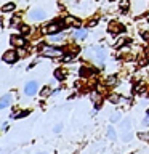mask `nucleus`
<instances>
[{"mask_svg":"<svg viewBox=\"0 0 149 154\" xmlns=\"http://www.w3.org/2000/svg\"><path fill=\"white\" fill-rule=\"evenodd\" d=\"M87 55L93 58L98 66H103L104 58H106V53L101 50V48H93V47H91V48H88V50H87Z\"/></svg>","mask_w":149,"mask_h":154,"instance_id":"f257e3e1","label":"nucleus"},{"mask_svg":"<svg viewBox=\"0 0 149 154\" xmlns=\"http://www.w3.org/2000/svg\"><path fill=\"white\" fill-rule=\"evenodd\" d=\"M40 51L43 56H48V58H59L62 56V51L61 48H56V47H50V45H43L40 47Z\"/></svg>","mask_w":149,"mask_h":154,"instance_id":"f03ea898","label":"nucleus"},{"mask_svg":"<svg viewBox=\"0 0 149 154\" xmlns=\"http://www.w3.org/2000/svg\"><path fill=\"white\" fill-rule=\"evenodd\" d=\"M62 27H64V26H62L61 21H53V23L48 24L47 27H43V32H45V34H56V32H59Z\"/></svg>","mask_w":149,"mask_h":154,"instance_id":"7ed1b4c3","label":"nucleus"},{"mask_svg":"<svg viewBox=\"0 0 149 154\" xmlns=\"http://www.w3.org/2000/svg\"><path fill=\"white\" fill-rule=\"evenodd\" d=\"M47 13L43 11L42 8H34L31 10V13H29V18L32 19V21H42V19H45Z\"/></svg>","mask_w":149,"mask_h":154,"instance_id":"20e7f679","label":"nucleus"},{"mask_svg":"<svg viewBox=\"0 0 149 154\" xmlns=\"http://www.w3.org/2000/svg\"><path fill=\"white\" fill-rule=\"evenodd\" d=\"M37 90H38V84L35 80H31V82H27L26 87H24V93H26L27 96H32V95H35L37 93Z\"/></svg>","mask_w":149,"mask_h":154,"instance_id":"39448f33","label":"nucleus"},{"mask_svg":"<svg viewBox=\"0 0 149 154\" xmlns=\"http://www.w3.org/2000/svg\"><path fill=\"white\" fill-rule=\"evenodd\" d=\"M16 60H18V53H16V51L8 50V51L3 53V61H5V63H10V64H11V63H14Z\"/></svg>","mask_w":149,"mask_h":154,"instance_id":"423d86ee","label":"nucleus"},{"mask_svg":"<svg viewBox=\"0 0 149 154\" xmlns=\"http://www.w3.org/2000/svg\"><path fill=\"white\" fill-rule=\"evenodd\" d=\"M108 31H109L111 34H119V32H123V31H125V27L122 26V24H119V23H115V21H112V23L109 24Z\"/></svg>","mask_w":149,"mask_h":154,"instance_id":"0eeeda50","label":"nucleus"},{"mask_svg":"<svg viewBox=\"0 0 149 154\" xmlns=\"http://www.w3.org/2000/svg\"><path fill=\"white\" fill-rule=\"evenodd\" d=\"M11 45L18 47V48H23L24 45H26V38H24L23 35H13L11 37Z\"/></svg>","mask_w":149,"mask_h":154,"instance_id":"6e6552de","label":"nucleus"},{"mask_svg":"<svg viewBox=\"0 0 149 154\" xmlns=\"http://www.w3.org/2000/svg\"><path fill=\"white\" fill-rule=\"evenodd\" d=\"M64 24H67V26H74V27H77V29L80 27V21H79L77 18H74V16H67V18L64 19Z\"/></svg>","mask_w":149,"mask_h":154,"instance_id":"1a4fd4ad","label":"nucleus"},{"mask_svg":"<svg viewBox=\"0 0 149 154\" xmlns=\"http://www.w3.org/2000/svg\"><path fill=\"white\" fill-rule=\"evenodd\" d=\"M11 104V96L10 95H5L2 100H0V109H5V108H8V106Z\"/></svg>","mask_w":149,"mask_h":154,"instance_id":"9d476101","label":"nucleus"},{"mask_svg":"<svg viewBox=\"0 0 149 154\" xmlns=\"http://www.w3.org/2000/svg\"><path fill=\"white\" fill-rule=\"evenodd\" d=\"M87 34H88V32H87V29H77V31L74 32V37L77 38V40H84V38L87 37Z\"/></svg>","mask_w":149,"mask_h":154,"instance_id":"9b49d317","label":"nucleus"},{"mask_svg":"<svg viewBox=\"0 0 149 154\" xmlns=\"http://www.w3.org/2000/svg\"><path fill=\"white\" fill-rule=\"evenodd\" d=\"M55 77L58 80H64L66 79V71L64 69H56L55 71Z\"/></svg>","mask_w":149,"mask_h":154,"instance_id":"f8f14e48","label":"nucleus"},{"mask_svg":"<svg viewBox=\"0 0 149 154\" xmlns=\"http://www.w3.org/2000/svg\"><path fill=\"white\" fill-rule=\"evenodd\" d=\"M13 10H14V3H13V2H10V3H5L3 7H2V11H3V13L13 11Z\"/></svg>","mask_w":149,"mask_h":154,"instance_id":"ddd939ff","label":"nucleus"},{"mask_svg":"<svg viewBox=\"0 0 149 154\" xmlns=\"http://www.w3.org/2000/svg\"><path fill=\"white\" fill-rule=\"evenodd\" d=\"M27 114H29V111H19V112L11 114V117H13V119H21V117H26Z\"/></svg>","mask_w":149,"mask_h":154,"instance_id":"4468645a","label":"nucleus"},{"mask_svg":"<svg viewBox=\"0 0 149 154\" xmlns=\"http://www.w3.org/2000/svg\"><path fill=\"white\" fill-rule=\"evenodd\" d=\"M120 100H122V98H120V96H119L117 93H112V95H109V101H111V103H114V104H117Z\"/></svg>","mask_w":149,"mask_h":154,"instance_id":"2eb2a0df","label":"nucleus"},{"mask_svg":"<svg viewBox=\"0 0 149 154\" xmlns=\"http://www.w3.org/2000/svg\"><path fill=\"white\" fill-rule=\"evenodd\" d=\"M62 38H64V34H58V32H56L55 35L50 38V40H51V42H61Z\"/></svg>","mask_w":149,"mask_h":154,"instance_id":"dca6fc26","label":"nucleus"},{"mask_svg":"<svg viewBox=\"0 0 149 154\" xmlns=\"http://www.w3.org/2000/svg\"><path fill=\"white\" fill-rule=\"evenodd\" d=\"M115 82H117V77H115V75H109L108 79H106V85H114Z\"/></svg>","mask_w":149,"mask_h":154,"instance_id":"f3484780","label":"nucleus"},{"mask_svg":"<svg viewBox=\"0 0 149 154\" xmlns=\"http://www.w3.org/2000/svg\"><path fill=\"white\" fill-rule=\"evenodd\" d=\"M115 137H117V135H115V130L112 127H109L108 128V138L109 140H115Z\"/></svg>","mask_w":149,"mask_h":154,"instance_id":"a211bd4d","label":"nucleus"},{"mask_svg":"<svg viewBox=\"0 0 149 154\" xmlns=\"http://www.w3.org/2000/svg\"><path fill=\"white\" fill-rule=\"evenodd\" d=\"M40 95L43 96V98H45V96H48V95H51V88H50V87H43L42 91H40Z\"/></svg>","mask_w":149,"mask_h":154,"instance_id":"6ab92c4d","label":"nucleus"},{"mask_svg":"<svg viewBox=\"0 0 149 154\" xmlns=\"http://www.w3.org/2000/svg\"><path fill=\"white\" fill-rule=\"evenodd\" d=\"M29 31H31V29H29V26H26V24H21V26H19V32L21 34H29Z\"/></svg>","mask_w":149,"mask_h":154,"instance_id":"aec40b11","label":"nucleus"},{"mask_svg":"<svg viewBox=\"0 0 149 154\" xmlns=\"http://www.w3.org/2000/svg\"><path fill=\"white\" fill-rule=\"evenodd\" d=\"M138 137H139V140H146V141H149V133H143V132H141Z\"/></svg>","mask_w":149,"mask_h":154,"instance_id":"412c9836","label":"nucleus"},{"mask_svg":"<svg viewBox=\"0 0 149 154\" xmlns=\"http://www.w3.org/2000/svg\"><path fill=\"white\" fill-rule=\"evenodd\" d=\"M111 120H112V122H117V120H120V114H119V112H114L112 117H111Z\"/></svg>","mask_w":149,"mask_h":154,"instance_id":"4be33fe9","label":"nucleus"},{"mask_svg":"<svg viewBox=\"0 0 149 154\" xmlns=\"http://www.w3.org/2000/svg\"><path fill=\"white\" fill-rule=\"evenodd\" d=\"M125 42H127V38H125V37H122L120 40H117V43H115V47H122Z\"/></svg>","mask_w":149,"mask_h":154,"instance_id":"5701e85b","label":"nucleus"},{"mask_svg":"<svg viewBox=\"0 0 149 154\" xmlns=\"http://www.w3.org/2000/svg\"><path fill=\"white\" fill-rule=\"evenodd\" d=\"M136 93H144V85H143V84H139V85L136 87Z\"/></svg>","mask_w":149,"mask_h":154,"instance_id":"b1692460","label":"nucleus"},{"mask_svg":"<svg viewBox=\"0 0 149 154\" xmlns=\"http://www.w3.org/2000/svg\"><path fill=\"white\" fill-rule=\"evenodd\" d=\"M62 60H64V61H71V60H72V55H66Z\"/></svg>","mask_w":149,"mask_h":154,"instance_id":"393cba45","label":"nucleus"},{"mask_svg":"<svg viewBox=\"0 0 149 154\" xmlns=\"http://www.w3.org/2000/svg\"><path fill=\"white\" fill-rule=\"evenodd\" d=\"M18 56H26V51H24V50H19V53H18Z\"/></svg>","mask_w":149,"mask_h":154,"instance_id":"a878e982","label":"nucleus"},{"mask_svg":"<svg viewBox=\"0 0 149 154\" xmlns=\"http://www.w3.org/2000/svg\"><path fill=\"white\" fill-rule=\"evenodd\" d=\"M143 124H144V125H149V116H147V117L143 120Z\"/></svg>","mask_w":149,"mask_h":154,"instance_id":"bb28decb","label":"nucleus"},{"mask_svg":"<svg viewBox=\"0 0 149 154\" xmlns=\"http://www.w3.org/2000/svg\"><path fill=\"white\" fill-rule=\"evenodd\" d=\"M55 132H56V133L61 132V125H56V127H55Z\"/></svg>","mask_w":149,"mask_h":154,"instance_id":"cd10ccee","label":"nucleus"},{"mask_svg":"<svg viewBox=\"0 0 149 154\" xmlns=\"http://www.w3.org/2000/svg\"><path fill=\"white\" fill-rule=\"evenodd\" d=\"M95 24H96V19H93V21H90V27H93Z\"/></svg>","mask_w":149,"mask_h":154,"instance_id":"c85d7f7f","label":"nucleus"},{"mask_svg":"<svg viewBox=\"0 0 149 154\" xmlns=\"http://www.w3.org/2000/svg\"><path fill=\"white\" fill-rule=\"evenodd\" d=\"M143 37L146 38V40H149V32H146V34H143Z\"/></svg>","mask_w":149,"mask_h":154,"instance_id":"c756f323","label":"nucleus"},{"mask_svg":"<svg viewBox=\"0 0 149 154\" xmlns=\"http://www.w3.org/2000/svg\"><path fill=\"white\" fill-rule=\"evenodd\" d=\"M147 116H149V109H147Z\"/></svg>","mask_w":149,"mask_h":154,"instance_id":"7c9ffc66","label":"nucleus"}]
</instances>
